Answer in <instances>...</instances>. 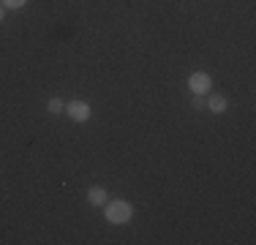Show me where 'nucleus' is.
Here are the masks:
<instances>
[{
  "label": "nucleus",
  "instance_id": "5",
  "mask_svg": "<svg viewBox=\"0 0 256 245\" xmlns=\"http://www.w3.org/2000/svg\"><path fill=\"white\" fill-rule=\"evenodd\" d=\"M207 106H210V112L224 114V112H226V98H224V96H210V98H207Z\"/></svg>",
  "mask_w": 256,
  "mask_h": 245
},
{
  "label": "nucleus",
  "instance_id": "3",
  "mask_svg": "<svg viewBox=\"0 0 256 245\" xmlns=\"http://www.w3.org/2000/svg\"><path fill=\"white\" fill-rule=\"evenodd\" d=\"M66 114L76 122H84V120H90V106L84 101H68L66 104Z\"/></svg>",
  "mask_w": 256,
  "mask_h": 245
},
{
  "label": "nucleus",
  "instance_id": "2",
  "mask_svg": "<svg viewBox=\"0 0 256 245\" xmlns=\"http://www.w3.org/2000/svg\"><path fill=\"white\" fill-rule=\"evenodd\" d=\"M188 88H191V93H194V96H204V93H210V88H212L210 74H204V71L191 74V79H188Z\"/></svg>",
  "mask_w": 256,
  "mask_h": 245
},
{
  "label": "nucleus",
  "instance_id": "9",
  "mask_svg": "<svg viewBox=\"0 0 256 245\" xmlns=\"http://www.w3.org/2000/svg\"><path fill=\"white\" fill-rule=\"evenodd\" d=\"M3 20H6V6L0 3V22H3Z\"/></svg>",
  "mask_w": 256,
  "mask_h": 245
},
{
  "label": "nucleus",
  "instance_id": "8",
  "mask_svg": "<svg viewBox=\"0 0 256 245\" xmlns=\"http://www.w3.org/2000/svg\"><path fill=\"white\" fill-rule=\"evenodd\" d=\"M204 106V101H202V96H196L194 98V109H202Z\"/></svg>",
  "mask_w": 256,
  "mask_h": 245
},
{
  "label": "nucleus",
  "instance_id": "10",
  "mask_svg": "<svg viewBox=\"0 0 256 245\" xmlns=\"http://www.w3.org/2000/svg\"><path fill=\"white\" fill-rule=\"evenodd\" d=\"M0 3H3V0H0Z\"/></svg>",
  "mask_w": 256,
  "mask_h": 245
},
{
  "label": "nucleus",
  "instance_id": "1",
  "mask_svg": "<svg viewBox=\"0 0 256 245\" xmlns=\"http://www.w3.org/2000/svg\"><path fill=\"white\" fill-rule=\"evenodd\" d=\"M131 216H134V207L123 199H114L106 204V220L109 224H128Z\"/></svg>",
  "mask_w": 256,
  "mask_h": 245
},
{
  "label": "nucleus",
  "instance_id": "4",
  "mask_svg": "<svg viewBox=\"0 0 256 245\" xmlns=\"http://www.w3.org/2000/svg\"><path fill=\"white\" fill-rule=\"evenodd\" d=\"M88 202L90 204H96V207H101V204H106V191H104V188H90L88 191Z\"/></svg>",
  "mask_w": 256,
  "mask_h": 245
},
{
  "label": "nucleus",
  "instance_id": "6",
  "mask_svg": "<svg viewBox=\"0 0 256 245\" xmlns=\"http://www.w3.org/2000/svg\"><path fill=\"white\" fill-rule=\"evenodd\" d=\"M46 109H50L52 114H60V112H63V109H66V104L60 101V98H52V101L46 104Z\"/></svg>",
  "mask_w": 256,
  "mask_h": 245
},
{
  "label": "nucleus",
  "instance_id": "7",
  "mask_svg": "<svg viewBox=\"0 0 256 245\" xmlns=\"http://www.w3.org/2000/svg\"><path fill=\"white\" fill-rule=\"evenodd\" d=\"M25 3H28V0H3V6H6V8H22Z\"/></svg>",
  "mask_w": 256,
  "mask_h": 245
}]
</instances>
